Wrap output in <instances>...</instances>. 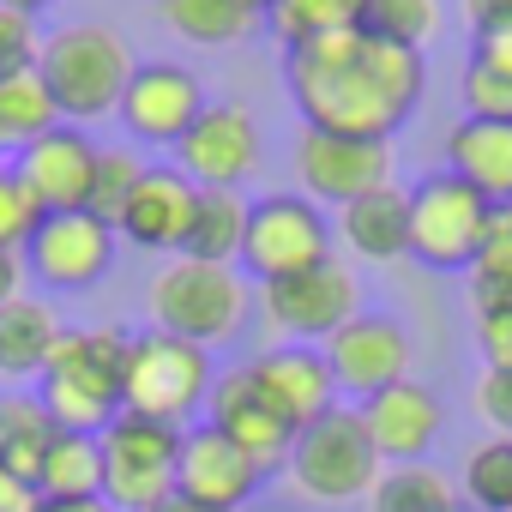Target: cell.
<instances>
[{
	"label": "cell",
	"instance_id": "43",
	"mask_svg": "<svg viewBox=\"0 0 512 512\" xmlns=\"http://www.w3.org/2000/svg\"><path fill=\"white\" fill-rule=\"evenodd\" d=\"M470 61H488V67H500V73H512V31H494V37H476V49H470Z\"/></svg>",
	"mask_w": 512,
	"mask_h": 512
},
{
	"label": "cell",
	"instance_id": "7",
	"mask_svg": "<svg viewBox=\"0 0 512 512\" xmlns=\"http://www.w3.org/2000/svg\"><path fill=\"white\" fill-rule=\"evenodd\" d=\"M97 440H103V500L115 512H157L175 494L181 428L121 410Z\"/></svg>",
	"mask_w": 512,
	"mask_h": 512
},
{
	"label": "cell",
	"instance_id": "27",
	"mask_svg": "<svg viewBox=\"0 0 512 512\" xmlns=\"http://www.w3.org/2000/svg\"><path fill=\"white\" fill-rule=\"evenodd\" d=\"M247 211L253 205L241 193H223V187L199 193L181 253H187V260H205V266H235L241 260V241H247Z\"/></svg>",
	"mask_w": 512,
	"mask_h": 512
},
{
	"label": "cell",
	"instance_id": "18",
	"mask_svg": "<svg viewBox=\"0 0 512 512\" xmlns=\"http://www.w3.org/2000/svg\"><path fill=\"white\" fill-rule=\"evenodd\" d=\"M205 410H211V428H217L229 446H241L253 464H260V476H266V470H278V464H290L296 428H284V422H278V410H272L260 392H253L247 368L217 374V380H211Z\"/></svg>",
	"mask_w": 512,
	"mask_h": 512
},
{
	"label": "cell",
	"instance_id": "29",
	"mask_svg": "<svg viewBox=\"0 0 512 512\" xmlns=\"http://www.w3.org/2000/svg\"><path fill=\"white\" fill-rule=\"evenodd\" d=\"M470 302H476V314L512 308V205L488 211L482 247H476V260H470Z\"/></svg>",
	"mask_w": 512,
	"mask_h": 512
},
{
	"label": "cell",
	"instance_id": "20",
	"mask_svg": "<svg viewBox=\"0 0 512 512\" xmlns=\"http://www.w3.org/2000/svg\"><path fill=\"white\" fill-rule=\"evenodd\" d=\"M193 205H199V187L175 163H145L127 211L115 217V235H127L145 253H169L175 260L181 241H187V223H193Z\"/></svg>",
	"mask_w": 512,
	"mask_h": 512
},
{
	"label": "cell",
	"instance_id": "48",
	"mask_svg": "<svg viewBox=\"0 0 512 512\" xmlns=\"http://www.w3.org/2000/svg\"><path fill=\"white\" fill-rule=\"evenodd\" d=\"M247 13H253V19H266V13H272V0H247Z\"/></svg>",
	"mask_w": 512,
	"mask_h": 512
},
{
	"label": "cell",
	"instance_id": "16",
	"mask_svg": "<svg viewBox=\"0 0 512 512\" xmlns=\"http://www.w3.org/2000/svg\"><path fill=\"white\" fill-rule=\"evenodd\" d=\"M247 380H253V392L278 410V422L296 428V434L338 404V380L326 368V350H308V344H272V350H260V356L247 362Z\"/></svg>",
	"mask_w": 512,
	"mask_h": 512
},
{
	"label": "cell",
	"instance_id": "45",
	"mask_svg": "<svg viewBox=\"0 0 512 512\" xmlns=\"http://www.w3.org/2000/svg\"><path fill=\"white\" fill-rule=\"evenodd\" d=\"M37 512H115V506L97 494V500H37Z\"/></svg>",
	"mask_w": 512,
	"mask_h": 512
},
{
	"label": "cell",
	"instance_id": "25",
	"mask_svg": "<svg viewBox=\"0 0 512 512\" xmlns=\"http://www.w3.org/2000/svg\"><path fill=\"white\" fill-rule=\"evenodd\" d=\"M31 488H37V500H97L103 494V440L55 428Z\"/></svg>",
	"mask_w": 512,
	"mask_h": 512
},
{
	"label": "cell",
	"instance_id": "14",
	"mask_svg": "<svg viewBox=\"0 0 512 512\" xmlns=\"http://www.w3.org/2000/svg\"><path fill=\"white\" fill-rule=\"evenodd\" d=\"M19 187L31 193V205L43 217H61V211H85L91 205V175H97V145L79 133V127H49L43 139H31L13 163Z\"/></svg>",
	"mask_w": 512,
	"mask_h": 512
},
{
	"label": "cell",
	"instance_id": "36",
	"mask_svg": "<svg viewBox=\"0 0 512 512\" xmlns=\"http://www.w3.org/2000/svg\"><path fill=\"white\" fill-rule=\"evenodd\" d=\"M464 115L470 121H512V73L488 67V61H464Z\"/></svg>",
	"mask_w": 512,
	"mask_h": 512
},
{
	"label": "cell",
	"instance_id": "19",
	"mask_svg": "<svg viewBox=\"0 0 512 512\" xmlns=\"http://www.w3.org/2000/svg\"><path fill=\"white\" fill-rule=\"evenodd\" d=\"M260 488V464H253L241 446H229L211 422L181 434V458H175V494L217 506V512H241Z\"/></svg>",
	"mask_w": 512,
	"mask_h": 512
},
{
	"label": "cell",
	"instance_id": "5",
	"mask_svg": "<svg viewBox=\"0 0 512 512\" xmlns=\"http://www.w3.org/2000/svg\"><path fill=\"white\" fill-rule=\"evenodd\" d=\"M374 476H380V452H374V440H368V428H362V416L350 404H332L290 446V482L320 506L368 500Z\"/></svg>",
	"mask_w": 512,
	"mask_h": 512
},
{
	"label": "cell",
	"instance_id": "17",
	"mask_svg": "<svg viewBox=\"0 0 512 512\" xmlns=\"http://www.w3.org/2000/svg\"><path fill=\"white\" fill-rule=\"evenodd\" d=\"M199 109H205V91H199V79L187 73V67H175V61H145V67H133V79H127V91H121V127L133 133V139H145V145H181V133L199 121Z\"/></svg>",
	"mask_w": 512,
	"mask_h": 512
},
{
	"label": "cell",
	"instance_id": "22",
	"mask_svg": "<svg viewBox=\"0 0 512 512\" xmlns=\"http://www.w3.org/2000/svg\"><path fill=\"white\" fill-rule=\"evenodd\" d=\"M338 235H344V247L356 253V260H374V266L404 260L410 253V193L398 181H386V187L350 199L338 211Z\"/></svg>",
	"mask_w": 512,
	"mask_h": 512
},
{
	"label": "cell",
	"instance_id": "6",
	"mask_svg": "<svg viewBox=\"0 0 512 512\" xmlns=\"http://www.w3.org/2000/svg\"><path fill=\"white\" fill-rule=\"evenodd\" d=\"M211 350L169 338V332H145L127 338V380H121V410L151 416V422H181L193 416V404L211 398Z\"/></svg>",
	"mask_w": 512,
	"mask_h": 512
},
{
	"label": "cell",
	"instance_id": "37",
	"mask_svg": "<svg viewBox=\"0 0 512 512\" xmlns=\"http://www.w3.org/2000/svg\"><path fill=\"white\" fill-rule=\"evenodd\" d=\"M43 223V211L31 205V193L19 187L13 169H0V253H25L31 229Z\"/></svg>",
	"mask_w": 512,
	"mask_h": 512
},
{
	"label": "cell",
	"instance_id": "13",
	"mask_svg": "<svg viewBox=\"0 0 512 512\" xmlns=\"http://www.w3.org/2000/svg\"><path fill=\"white\" fill-rule=\"evenodd\" d=\"M296 175L314 205H350L392 181V145L386 139H344V133H302L296 139Z\"/></svg>",
	"mask_w": 512,
	"mask_h": 512
},
{
	"label": "cell",
	"instance_id": "32",
	"mask_svg": "<svg viewBox=\"0 0 512 512\" xmlns=\"http://www.w3.org/2000/svg\"><path fill=\"white\" fill-rule=\"evenodd\" d=\"M362 7H368V0H272L266 25L296 49V43H314V37L356 31L362 25Z\"/></svg>",
	"mask_w": 512,
	"mask_h": 512
},
{
	"label": "cell",
	"instance_id": "38",
	"mask_svg": "<svg viewBox=\"0 0 512 512\" xmlns=\"http://www.w3.org/2000/svg\"><path fill=\"white\" fill-rule=\"evenodd\" d=\"M43 55V31L31 13H13V7H0V79H13V73H31Z\"/></svg>",
	"mask_w": 512,
	"mask_h": 512
},
{
	"label": "cell",
	"instance_id": "30",
	"mask_svg": "<svg viewBox=\"0 0 512 512\" xmlns=\"http://www.w3.org/2000/svg\"><path fill=\"white\" fill-rule=\"evenodd\" d=\"M49 127H61V109L49 97V85L31 73H13V79H0V145H13L25 151L31 139H43Z\"/></svg>",
	"mask_w": 512,
	"mask_h": 512
},
{
	"label": "cell",
	"instance_id": "11",
	"mask_svg": "<svg viewBox=\"0 0 512 512\" xmlns=\"http://www.w3.org/2000/svg\"><path fill=\"white\" fill-rule=\"evenodd\" d=\"M175 169L199 187V193H235L253 169H260V121L241 103H205L199 121L181 133L175 145Z\"/></svg>",
	"mask_w": 512,
	"mask_h": 512
},
{
	"label": "cell",
	"instance_id": "33",
	"mask_svg": "<svg viewBox=\"0 0 512 512\" xmlns=\"http://www.w3.org/2000/svg\"><path fill=\"white\" fill-rule=\"evenodd\" d=\"M458 488L476 512H512V434H494V440L470 446Z\"/></svg>",
	"mask_w": 512,
	"mask_h": 512
},
{
	"label": "cell",
	"instance_id": "12",
	"mask_svg": "<svg viewBox=\"0 0 512 512\" xmlns=\"http://www.w3.org/2000/svg\"><path fill=\"white\" fill-rule=\"evenodd\" d=\"M115 266V229L91 211H61L43 217L25 241V272L49 290H91Z\"/></svg>",
	"mask_w": 512,
	"mask_h": 512
},
{
	"label": "cell",
	"instance_id": "21",
	"mask_svg": "<svg viewBox=\"0 0 512 512\" xmlns=\"http://www.w3.org/2000/svg\"><path fill=\"white\" fill-rule=\"evenodd\" d=\"M356 416H362V428L386 464H422L428 446L440 440V422H446L440 398L422 380H398V386L374 392L368 404H356Z\"/></svg>",
	"mask_w": 512,
	"mask_h": 512
},
{
	"label": "cell",
	"instance_id": "44",
	"mask_svg": "<svg viewBox=\"0 0 512 512\" xmlns=\"http://www.w3.org/2000/svg\"><path fill=\"white\" fill-rule=\"evenodd\" d=\"M0 512H37V488H25L19 476L0 470Z\"/></svg>",
	"mask_w": 512,
	"mask_h": 512
},
{
	"label": "cell",
	"instance_id": "3",
	"mask_svg": "<svg viewBox=\"0 0 512 512\" xmlns=\"http://www.w3.org/2000/svg\"><path fill=\"white\" fill-rule=\"evenodd\" d=\"M37 79L49 85V97H55L67 127L103 121V115L121 109V91L133 79V49L121 43V31L79 19V25H61V31L43 37Z\"/></svg>",
	"mask_w": 512,
	"mask_h": 512
},
{
	"label": "cell",
	"instance_id": "2",
	"mask_svg": "<svg viewBox=\"0 0 512 512\" xmlns=\"http://www.w3.org/2000/svg\"><path fill=\"white\" fill-rule=\"evenodd\" d=\"M37 398L67 434H103L121 416V380H127V332H61L49 350V368L37 374Z\"/></svg>",
	"mask_w": 512,
	"mask_h": 512
},
{
	"label": "cell",
	"instance_id": "4",
	"mask_svg": "<svg viewBox=\"0 0 512 512\" xmlns=\"http://www.w3.org/2000/svg\"><path fill=\"white\" fill-rule=\"evenodd\" d=\"M151 320H157V332L211 350V344H223V338L241 332V320H247V284H241L235 266H205V260L175 253V260L151 278Z\"/></svg>",
	"mask_w": 512,
	"mask_h": 512
},
{
	"label": "cell",
	"instance_id": "26",
	"mask_svg": "<svg viewBox=\"0 0 512 512\" xmlns=\"http://www.w3.org/2000/svg\"><path fill=\"white\" fill-rule=\"evenodd\" d=\"M49 440H55V416L43 410L37 392H0V470L31 488Z\"/></svg>",
	"mask_w": 512,
	"mask_h": 512
},
{
	"label": "cell",
	"instance_id": "41",
	"mask_svg": "<svg viewBox=\"0 0 512 512\" xmlns=\"http://www.w3.org/2000/svg\"><path fill=\"white\" fill-rule=\"evenodd\" d=\"M464 25H470V37L512 31V0H464Z\"/></svg>",
	"mask_w": 512,
	"mask_h": 512
},
{
	"label": "cell",
	"instance_id": "28",
	"mask_svg": "<svg viewBox=\"0 0 512 512\" xmlns=\"http://www.w3.org/2000/svg\"><path fill=\"white\" fill-rule=\"evenodd\" d=\"M368 512H458V488L434 464H386L368 488Z\"/></svg>",
	"mask_w": 512,
	"mask_h": 512
},
{
	"label": "cell",
	"instance_id": "10",
	"mask_svg": "<svg viewBox=\"0 0 512 512\" xmlns=\"http://www.w3.org/2000/svg\"><path fill=\"white\" fill-rule=\"evenodd\" d=\"M362 314V284L350 266L326 260L314 272H296V278H278V284H260V320L302 344V338H332L338 326H350Z\"/></svg>",
	"mask_w": 512,
	"mask_h": 512
},
{
	"label": "cell",
	"instance_id": "24",
	"mask_svg": "<svg viewBox=\"0 0 512 512\" xmlns=\"http://www.w3.org/2000/svg\"><path fill=\"white\" fill-rule=\"evenodd\" d=\"M61 326H55V308L37 302V296H19L0 308V380H37L49 368V350H55Z\"/></svg>",
	"mask_w": 512,
	"mask_h": 512
},
{
	"label": "cell",
	"instance_id": "31",
	"mask_svg": "<svg viewBox=\"0 0 512 512\" xmlns=\"http://www.w3.org/2000/svg\"><path fill=\"white\" fill-rule=\"evenodd\" d=\"M163 25H169L175 37H187V43L217 49V43L247 37L260 19L247 13V0H163Z\"/></svg>",
	"mask_w": 512,
	"mask_h": 512
},
{
	"label": "cell",
	"instance_id": "34",
	"mask_svg": "<svg viewBox=\"0 0 512 512\" xmlns=\"http://www.w3.org/2000/svg\"><path fill=\"white\" fill-rule=\"evenodd\" d=\"M362 31L422 55V43L440 31V0H368V7H362Z\"/></svg>",
	"mask_w": 512,
	"mask_h": 512
},
{
	"label": "cell",
	"instance_id": "46",
	"mask_svg": "<svg viewBox=\"0 0 512 512\" xmlns=\"http://www.w3.org/2000/svg\"><path fill=\"white\" fill-rule=\"evenodd\" d=\"M157 512H217V506H199V500H187V494H169Z\"/></svg>",
	"mask_w": 512,
	"mask_h": 512
},
{
	"label": "cell",
	"instance_id": "47",
	"mask_svg": "<svg viewBox=\"0 0 512 512\" xmlns=\"http://www.w3.org/2000/svg\"><path fill=\"white\" fill-rule=\"evenodd\" d=\"M0 7H13V13H31V19H37V13L49 7V0H0Z\"/></svg>",
	"mask_w": 512,
	"mask_h": 512
},
{
	"label": "cell",
	"instance_id": "42",
	"mask_svg": "<svg viewBox=\"0 0 512 512\" xmlns=\"http://www.w3.org/2000/svg\"><path fill=\"white\" fill-rule=\"evenodd\" d=\"M25 253H0V308H7V302H19L25 296Z\"/></svg>",
	"mask_w": 512,
	"mask_h": 512
},
{
	"label": "cell",
	"instance_id": "35",
	"mask_svg": "<svg viewBox=\"0 0 512 512\" xmlns=\"http://www.w3.org/2000/svg\"><path fill=\"white\" fill-rule=\"evenodd\" d=\"M139 175H145V163H139L127 145H97V175H91V205H85V211L103 217V223L115 229V217L127 211Z\"/></svg>",
	"mask_w": 512,
	"mask_h": 512
},
{
	"label": "cell",
	"instance_id": "15",
	"mask_svg": "<svg viewBox=\"0 0 512 512\" xmlns=\"http://www.w3.org/2000/svg\"><path fill=\"white\" fill-rule=\"evenodd\" d=\"M326 368H332L338 392H350V398L368 404L374 392L410 380V338L386 314H356L350 326H338L326 338Z\"/></svg>",
	"mask_w": 512,
	"mask_h": 512
},
{
	"label": "cell",
	"instance_id": "23",
	"mask_svg": "<svg viewBox=\"0 0 512 512\" xmlns=\"http://www.w3.org/2000/svg\"><path fill=\"white\" fill-rule=\"evenodd\" d=\"M446 169L488 205H512V121H458L446 133Z\"/></svg>",
	"mask_w": 512,
	"mask_h": 512
},
{
	"label": "cell",
	"instance_id": "39",
	"mask_svg": "<svg viewBox=\"0 0 512 512\" xmlns=\"http://www.w3.org/2000/svg\"><path fill=\"white\" fill-rule=\"evenodd\" d=\"M470 404H476V416H482L488 428L512 434V374H506V368H482V374H476Z\"/></svg>",
	"mask_w": 512,
	"mask_h": 512
},
{
	"label": "cell",
	"instance_id": "9",
	"mask_svg": "<svg viewBox=\"0 0 512 512\" xmlns=\"http://www.w3.org/2000/svg\"><path fill=\"white\" fill-rule=\"evenodd\" d=\"M488 199L458 181L452 169L428 175L410 187V253L434 272H470L476 247H482V229H488Z\"/></svg>",
	"mask_w": 512,
	"mask_h": 512
},
{
	"label": "cell",
	"instance_id": "40",
	"mask_svg": "<svg viewBox=\"0 0 512 512\" xmlns=\"http://www.w3.org/2000/svg\"><path fill=\"white\" fill-rule=\"evenodd\" d=\"M476 344H482V362L488 368H506L512 374V308L476 314Z\"/></svg>",
	"mask_w": 512,
	"mask_h": 512
},
{
	"label": "cell",
	"instance_id": "1",
	"mask_svg": "<svg viewBox=\"0 0 512 512\" xmlns=\"http://www.w3.org/2000/svg\"><path fill=\"white\" fill-rule=\"evenodd\" d=\"M290 97L314 133H344V139H392L428 85V67L416 49H398L374 31H338L296 43L284 55Z\"/></svg>",
	"mask_w": 512,
	"mask_h": 512
},
{
	"label": "cell",
	"instance_id": "8",
	"mask_svg": "<svg viewBox=\"0 0 512 512\" xmlns=\"http://www.w3.org/2000/svg\"><path fill=\"white\" fill-rule=\"evenodd\" d=\"M332 260V217L308 199V193H272L247 211V241H241V266L278 284L296 272H314Z\"/></svg>",
	"mask_w": 512,
	"mask_h": 512
}]
</instances>
